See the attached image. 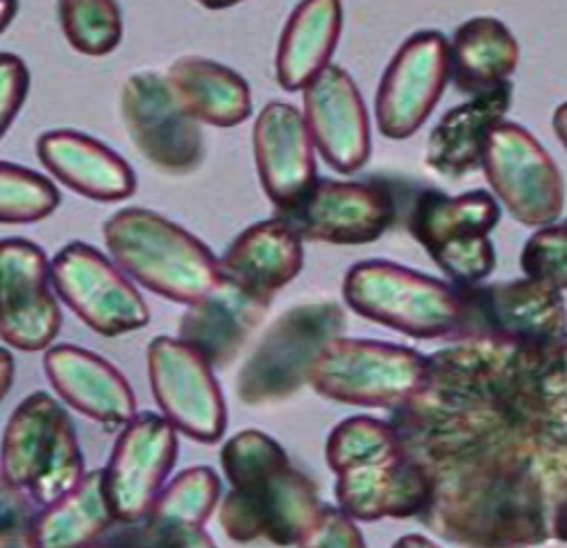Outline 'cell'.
Wrapping results in <instances>:
<instances>
[{"mask_svg":"<svg viewBox=\"0 0 567 548\" xmlns=\"http://www.w3.org/2000/svg\"><path fill=\"white\" fill-rule=\"evenodd\" d=\"M123 528L125 530H118V533H106V535H102L93 546H89V548H134V544H132V537H130V530H127V526L123 524Z\"/></svg>","mask_w":567,"mask_h":548,"instance_id":"obj_40","label":"cell"},{"mask_svg":"<svg viewBox=\"0 0 567 548\" xmlns=\"http://www.w3.org/2000/svg\"><path fill=\"white\" fill-rule=\"evenodd\" d=\"M198 6H204L206 10H226V8H234L238 3H243V0H196Z\"/></svg>","mask_w":567,"mask_h":548,"instance_id":"obj_45","label":"cell"},{"mask_svg":"<svg viewBox=\"0 0 567 548\" xmlns=\"http://www.w3.org/2000/svg\"><path fill=\"white\" fill-rule=\"evenodd\" d=\"M298 548H367L353 518L342 509L323 505L315 526L302 537Z\"/></svg>","mask_w":567,"mask_h":548,"instance_id":"obj_36","label":"cell"},{"mask_svg":"<svg viewBox=\"0 0 567 548\" xmlns=\"http://www.w3.org/2000/svg\"><path fill=\"white\" fill-rule=\"evenodd\" d=\"M344 302L367 321L413 339L455 337L462 321L457 288L390 261H362L342 283Z\"/></svg>","mask_w":567,"mask_h":548,"instance_id":"obj_7","label":"cell"},{"mask_svg":"<svg viewBox=\"0 0 567 548\" xmlns=\"http://www.w3.org/2000/svg\"><path fill=\"white\" fill-rule=\"evenodd\" d=\"M342 0H300L277 44L275 76L284 91L298 93L323 68L342 38Z\"/></svg>","mask_w":567,"mask_h":548,"instance_id":"obj_27","label":"cell"},{"mask_svg":"<svg viewBox=\"0 0 567 548\" xmlns=\"http://www.w3.org/2000/svg\"><path fill=\"white\" fill-rule=\"evenodd\" d=\"M33 503L12 488L0 475V533L31 530L33 528Z\"/></svg>","mask_w":567,"mask_h":548,"instance_id":"obj_37","label":"cell"},{"mask_svg":"<svg viewBox=\"0 0 567 548\" xmlns=\"http://www.w3.org/2000/svg\"><path fill=\"white\" fill-rule=\"evenodd\" d=\"M19 14V0H0V35L14 23Z\"/></svg>","mask_w":567,"mask_h":548,"instance_id":"obj_42","label":"cell"},{"mask_svg":"<svg viewBox=\"0 0 567 548\" xmlns=\"http://www.w3.org/2000/svg\"><path fill=\"white\" fill-rule=\"evenodd\" d=\"M347 313L334 302L289 309L268 328L238 373L236 392L247 406H270L291 399L309 383V371L326 343L342 337Z\"/></svg>","mask_w":567,"mask_h":548,"instance_id":"obj_9","label":"cell"},{"mask_svg":"<svg viewBox=\"0 0 567 548\" xmlns=\"http://www.w3.org/2000/svg\"><path fill=\"white\" fill-rule=\"evenodd\" d=\"M121 118L138 153L166 176H187L204 164V127L185 111L164 74L138 72L125 81Z\"/></svg>","mask_w":567,"mask_h":548,"instance_id":"obj_14","label":"cell"},{"mask_svg":"<svg viewBox=\"0 0 567 548\" xmlns=\"http://www.w3.org/2000/svg\"><path fill=\"white\" fill-rule=\"evenodd\" d=\"M0 475L33 505H51L83 477V452L68 411L47 392L25 396L0 441Z\"/></svg>","mask_w":567,"mask_h":548,"instance_id":"obj_6","label":"cell"},{"mask_svg":"<svg viewBox=\"0 0 567 548\" xmlns=\"http://www.w3.org/2000/svg\"><path fill=\"white\" fill-rule=\"evenodd\" d=\"M326 461L337 475L334 496L353 521L420 516L432 496V477L411 458L390 422L349 417L326 443Z\"/></svg>","mask_w":567,"mask_h":548,"instance_id":"obj_4","label":"cell"},{"mask_svg":"<svg viewBox=\"0 0 567 548\" xmlns=\"http://www.w3.org/2000/svg\"><path fill=\"white\" fill-rule=\"evenodd\" d=\"M102 236L113 266L159 298L189 307L221 281L213 249L153 210H118L104 221Z\"/></svg>","mask_w":567,"mask_h":548,"instance_id":"obj_5","label":"cell"},{"mask_svg":"<svg viewBox=\"0 0 567 548\" xmlns=\"http://www.w3.org/2000/svg\"><path fill=\"white\" fill-rule=\"evenodd\" d=\"M61 325L44 249L25 238L0 240V341L21 353L47 351Z\"/></svg>","mask_w":567,"mask_h":548,"instance_id":"obj_19","label":"cell"},{"mask_svg":"<svg viewBox=\"0 0 567 548\" xmlns=\"http://www.w3.org/2000/svg\"><path fill=\"white\" fill-rule=\"evenodd\" d=\"M565 443H528L471 456L432 473L420 521L464 548L565 541Z\"/></svg>","mask_w":567,"mask_h":548,"instance_id":"obj_2","label":"cell"},{"mask_svg":"<svg viewBox=\"0 0 567 548\" xmlns=\"http://www.w3.org/2000/svg\"><path fill=\"white\" fill-rule=\"evenodd\" d=\"M450 83V42L439 31L411 35L388 63L377 91V127L390 141L411 138Z\"/></svg>","mask_w":567,"mask_h":548,"instance_id":"obj_18","label":"cell"},{"mask_svg":"<svg viewBox=\"0 0 567 548\" xmlns=\"http://www.w3.org/2000/svg\"><path fill=\"white\" fill-rule=\"evenodd\" d=\"M300 113L315 151L330 168L351 176L370 162V111L344 68L328 65L305 85Z\"/></svg>","mask_w":567,"mask_h":548,"instance_id":"obj_20","label":"cell"},{"mask_svg":"<svg viewBox=\"0 0 567 548\" xmlns=\"http://www.w3.org/2000/svg\"><path fill=\"white\" fill-rule=\"evenodd\" d=\"M270 304V300L249 296L236 283L221 279L210 296L189 304L178 339L192 345L210 366H226L261 325Z\"/></svg>","mask_w":567,"mask_h":548,"instance_id":"obj_25","label":"cell"},{"mask_svg":"<svg viewBox=\"0 0 567 548\" xmlns=\"http://www.w3.org/2000/svg\"><path fill=\"white\" fill-rule=\"evenodd\" d=\"M178 458V431L162 415L138 413L121 431L102 471L113 521L136 524L148 516Z\"/></svg>","mask_w":567,"mask_h":548,"instance_id":"obj_15","label":"cell"},{"mask_svg":"<svg viewBox=\"0 0 567 548\" xmlns=\"http://www.w3.org/2000/svg\"><path fill=\"white\" fill-rule=\"evenodd\" d=\"M519 65V42L496 17L464 21L450 42V79L468 97L507 83Z\"/></svg>","mask_w":567,"mask_h":548,"instance_id":"obj_29","label":"cell"},{"mask_svg":"<svg viewBox=\"0 0 567 548\" xmlns=\"http://www.w3.org/2000/svg\"><path fill=\"white\" fill-rule=\"evenodd\" d=\"M59 23L68 44L81 55L102 58L123 42L118 0H59Z\"/></svg>","mask_w":567,"mask_h":548,"instance_id":"obj_32","label":"cell"},{"mask_svg":"<svg viewBox=\"0 0 567 548\" xmlns=\"http://www.w3.org/2000/svg\"><path fill=\"white\" fill-rule=\"evenodd\" d=\"M392 548H439V546L424 535H406L402 539H396Z\"/></svg>","mask_w":567,"mask_h":548,"instance_id":"obj_43","label":"cell"},{"mask_svg":"<svg viewBox=\"0 0 567 548\" xmlns=\"http://www.w3.org/2000/svg\"><path fill=\"white\" fill-rule=\"evenodd\" d=\"M49 281L76 319L100 337L130 334L151 323V309L136 286L86 242H70L53 256Z\"/></svg>","mask_w":567,"mask_h":548,"instance_id":"obj_13","label":"cell"},{"mask_svg":"<svg viewBox=\"0 0 567 548\" xmlns=\"http://www.w3.org/2000/svg\"><path fill=\"white\" fill-rule=\"evenodd\" d=\"M168 533V541L166 548H217L213 537L208 533H204V528L196 530H166Z\"/></svg>","mask_w":567,"mask_h":548,"instance_id":"obj_38","label":"cell"},{"mask_svg":"<svg viewBox=\"0 0 567 548\" xmlns=\"http://www.w3.org/2000/svg\"><path fill=\"white\" fill-rule=\"evenodd\" d=\"M390 424L427 475L487 452L565 443V345L460 339L427 358V381Z\"/></svg>","mask_w":567,"mask_h":548,"instance_id":"obj_1","label":"cell"},{"mask_svg":"<svg viewBox=\"0 0 567 548\" xmlns=\"http://www.w3.org/2000/svg\"><path fill=\"white\" fill-rule=\"evenodd\" d=\"M513 104V83L471 97L450 108L430 134L424 162L441 178H464L480 166L489 132L505 121Z\"/></svg>","mask_w":567,"mask_h":548,"instance_id":"obj_26","label":"cell"},{"mask_svg":"<svg viewBox=\"0 0 567 548\" xmlns=\"http://www.w3.org/2000/svg\"><path fill=\"white\" fill-rule=\"evenodd\" d=\"M28 91H31V70L17 53H0V141L21 113Z\"/></svg>","mask_w":567,"mask_h":548,"instance_id":"obj_35","label":"cell"},{"mask_svg":"<svg viewBox=\"0 0 567 548\" xmlns=\"http://www.w3.org/2000/svg\"><path fill=\"white\" fill-rule=\"evenodd\" d=\"M492 196L524 226H549L563 217V176L551 155L526 127L501 121L480 159Z\"/></svg>","mask_w":567,"mask_h":548,"instance_id":"obj_12","label":"cell"},{"mask_svg":"<svg viewBox=\"0 0 567 548\" xmlns=\"http://www.w3.org/2000/svg\"><path fill=\"white\" fill-rule=\"evenodd\" d=\"M221 496V482L208 466L183 471L162 488L148 511V521L162 530L204 528Z\"/></svg>","mask_w":567,"mask_h":548,"instance_id":"obj_31","label":"cell"},{"mask_svg":"<svg viewBox=\"0 0 567 548\" xmlns=\"http://www.w3.org/2000/svg\"><path fill=\"white\" fill-rule=\"evenodd\" d=\"M565 113H567V106H565V104H560V106L556 108V113H554V132H556V136L560 138L563 146H565Z\"/></svg>","mask_w":567,"mask_h":548,"instance_id":"obj_44","label":"cell"},{"mask_svg":"<svg viewBox=\"0 0 567 548\" xmlns=\"http://www.w3.org/2000/svg\"><path fill=\"white\" fill-rule=\"evenodd\" d=\"M164 76L196 123L229 130L251 115L249 83L210 58L183 55Z\"/></svg>","mask_w":567,"mask_h":548,"instance_id":"obj_28","label":"cell"},{"mask_svg":"<svg viewBox=\"0 0 567 548\" xmlns=\"http://www.w3.org/2000/svg\"><path fill=\"white\" fill-rule=\"evenodd\" d=\"M221 468L231 492L219 505V526L236 541L298 546L323 509L315 482L264 431H240L226 441Z\"/></svg>","mask_w":567,"mask_h":548,"instance_id":"obj_3","label":"cell"},{"mask_svg":"<svg viewBox=\"0 0 567 548\" xmlns=\"http://www.w3.org/2000/svg\"><path fill=\"white\" fill-rule=\"evenodd\" d=\"M44 373L68 406L106 428L125 426L136 415V399L127 379L111 362L81 345H49Z\"/></svg>","mask_w":567,"mask_h":548,"instance_id":"obj_22","label":"cell"},{"mask_svg":"<svg viewBox=\"0 0 567 548\" xmlns=\"http://www.w3.org/2000/svg\"><path fill=\"white\" fill-rule=\"evenodd\" d=\"M427 381V355L406 345L337 337L311 364L317 394L344 406L402 409Z\"/></svg>","mask_w":567,"mask_h":548,"instance_id":"obj_8","label":"cell"},{"mask_svg":"<svg viewBox=\"0 0 567 548\" xmlns=\"http://www.w3.org/2000/svg\"><path fill=\"white\" fill-rule=\"evenodd\" d=\"M498 219V200L485 189L460 196L427 189L415 198L409 228L452 283L475 286L496 268V249L489 234Z\"/></svg>","mask_w":567,"mask_h":548,"instance_id":"obj_10","label":"cell"},{"mask_svg":"<svg viewBox=\"0 0 567 548\" xmlns=\"http://www.w3.org/2000/svg\"><path fill=\"white\" fill-rule=\"evenodd\" d=\"M148 379L162 417L181 434L215 443L226 431V403L213 366L181 339L148 345Z\"/></svg>","mask_w":567,"mask_h":548,"instance_id":"obj_17","label":"cell"},{"mask_svg":"<svg viewBox=\"0 0 567 548\" xmlns=\"http://www.w3.org/2000/svg\"><path fill=\"white\" fill-rule=\"evenodd\" d=\"M35 153L55 180L97 204L125 200L136 192L132 166L116 151L83 132H44L35 143Z\"/></svg>","mask_w":567,"mask_h":548,"instance_id":"obj_23","label":"cell"},{"mask_svg":"<svg viewBox=\"0 0 567 548\" xmlns=\"http://www.w3.org/2000/svg\"><path fill=\"white\" fill-rule=\"evenodd\" d=\"M116 524L109 509L102 471L83 473L65 496L35 516L31 535L35 548H89Z\"/></svg>","mask_w":567,"mask_h":548,"instance_id":"obj_30","label":"cell"},{"mask_svg":"<svg viewBox=\"0 0 567 548\" xmlns=\"http://www.w3.org/2000/svg\"><path fill=\"white\" fill-rule=\"evenodd\" d=\"M519 266L526 279L543 283L551 291L567 288V228L565 224L543 226L522 249Z\"/></svg>","mask_w":567,"mask_h":548,"instance_id":"obj_34","label":"cell"},{"mask_svg":"<svg viewBox=\"0 0 567 548\" xmlns=\"http://www.w3.org/2000/svg\"><path fill=\"white\" fill-rule=\"evenodd\" d=\"M254 162L277 213L291 208L317 180L315 143L293 104L270 102L254 123Z\"/></svg>","mask_w":567,"mask_h":548,"instance_id":"obj_21","label":"cell"},{"mask_svg":"<svg viewBox=\"0 0 567 548\" xmlns=\"http://www.w3.org/2000/svg\"><path fill=\"white\" fill-rule=\"evenodd\" d=\"M0 548H35L31 530L0 533Z\"/></svg>","mask_w":567,"mask_h":548,"instance_id":"obj_41","label":"cell"},{"mask_svg":"<svg viewBox=\"0 0 567 548\" xmlns=\"http://www.w3.org/2000/svg\"><path fill=\"white\" fill-rule=\"evenodd\" d=\"M217 261L221 279L272 302L277 291L300 275L305 251L296 230L275 217L243 230Z\"/></svg>","mask_w":567,"mask_h":548,"instance_id":"obj_24","label":"cell"},{"mask_svg":"<svg viewBox=\"0 0 567 548\" xmlns=\"http://www.w3.org/2000/svg\"><path fill=\"white\" fill-rule=\"evenodd\" d=\"M59 206L61 192L47 176L21 164L0 162V224H38Z\"/></svg>","mask_w":567,"mask_h":548,"instance_id":"obj_33","label":"cell"},{"mask_svg":"<svg viewBox=\"0 0 567 548\" xmlns=\"http://www.w3.org/2000/svg\"><path fill=\"white\" fill-rule=\"evenodd\" d=\"M14 373H17V366H14V355L3 349L0 345V401H3L14 383Z\"/></svg>","mask_w":567,"mask_h":548,"instance_id":"obj_39","label":"cell"},{"mask_svg":"<svg viewBox=\"0 0 567 548\" xmlns=\"http://www.w3.org/2000/svg\"><path fill=\"white\" fill-rule=\"evenodd\" d=\"M394 194L385 183L317 178L298 204L277 213L300 240L328 245H370L392 226Z\"/></svg>","mask_w":567,"mask_h":548,"instance_id":"obj_16","label":"cell"},{"mask_svg":"<svg viewBox=\"0 0 567 548\" xmlns=\"http://www.w3.org/2000/svg\"><path fill=\"white\" fill-rule=\"evenodd\" d=\"M455 288L462 302L457 339L565 345L567 319L563 293L526 277Z\"/></svg>","mask_w":567,"mask_h":548,"instance_id":"obj_11","label":"cell"}]
</instances>
